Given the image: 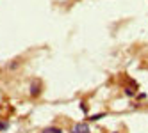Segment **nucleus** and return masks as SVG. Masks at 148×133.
<instances>
[{
  "instance_id": "1",
  "label": "nucleus",
  "mask_w": 148,
  "mask_h": 133,
  "mask_svg": "<svg viewBox=\"0 0 148 133\" xmlns=\"http://www.w3.org/2000/svg\"><path fill=\"white\" fill-rule=\"evenodd\" d=\"M71 133H91V130H89V126L86 124V122H79V124L73 126Z\"/></svg>"
},
{
  "instance_id": "2",
  "label": "nucleus",
  "mask_w": 148,
  "mask_h": 133,
  "mask_svg": "<svg viewBox=\"0 0 148 133\" xmlns=\"http://www.w3.org/2000/svg\"><path fill=\"white\" fill-rule=\"evenodd\" d=\"M41 94V82L39 80H34L32 84H30V96H39Z\"/></svg>"
},
{
  "instance_id": "3",
  "label": "nucleus",
  "mask_w": 148,
  "mask_h": 133,
  "mask_svg": "<svg viewBox=\"0 0 148 133\" xmlns=\"http://www.w3.org/2000/svg\"><path fill=\"white\" fill-rule=\"evenodd\" d=\"M43 133H62V130L57 128V126H48V128L43 130Z\"/></svg>"
},
{
  "instance_id": "4",
  "label": "nucleus",
  "mask_w": 148,
  "mask_h": 133,
  "mask_svg": "<svg viewBox=\"0 0 148 133\" xmlns=\"http://www.w3.org/2000/svg\"><path fill=\"white\" fill-rule=\"evenodd\" d=\"M9 128V122L7 121H0V131H5Z\"/></svg>"
},
{
  "instance_id": "5",
  "label": "nucleus",
  "mask_w": 148,
  "mask_h": 133,
  "mask_svg": "<svg viewBox=\"0 0 148 133\" xmlns=\"http://www.w3.org/2000/svg\"><path fill=\"white\" fill-rule=\"evenodd\" d=\"M112 133H118V131H112Z\"/></svg>"
}]
</instances>
